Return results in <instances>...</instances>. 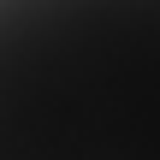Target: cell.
Wrapping results in <instances>:
<instances>
[{"label": "cell", "instance_id": "1", "mask_svg": "<svg viewBox=\"0 0 160 160\" xmlns=\"http://www.w3.org/2000/svg\"><path fill=\"white\" fill-rule=\"evenodd\" d=\"M0 160H160V0H0Z\"/></svg>", "mask_w": 160, "mask_h": 160}]
</instances>
